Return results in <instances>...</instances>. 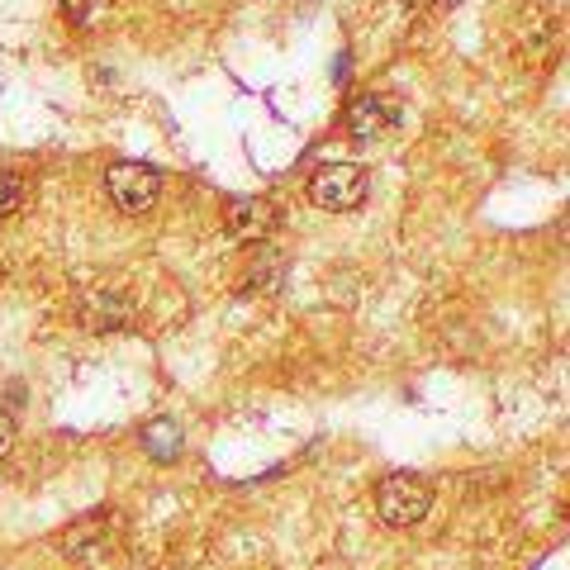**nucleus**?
I'll return each instance as SVG.
<instances>
[{
  "instance_id": "obj_1",
  "label": "nucleus",
  "mask_w": 570,
  "mask_h": 570,
  "mask_svg": "<svg viewBox=\"0 0 570 570\" xmlns=\"http://www.w3.org/2000/svg\"><path fill=\"white\" fill-rule=\"evenodd\" d=\"M428 509H433V485H428L423 475H385L381 480V490H376V513H381V523L390 528H414L428 519Z\"/></svg>"
},
{
  "instance_id": "obj_2",
  "label": "nucleus",
  "mask_w": 570,
  "mask_h": 570,
  "mask_svg": "<svg viewBox=\"0 0 570 570\" xmlns=\"http://www.w3.org/2000/svg\"><path fill=\"white\" fill-rule=\"evenodd\" d=\"M371 195V176L356 163H328L309 176V200L328 214H347Z\"/></svg>"
},
{
  "instance_id": "obj_3",
  "label": "nucleus",
  "mask_w": 570,
  "mask_h": 570,
  "mask_svg": "<svg viewBox=\"0 0 570 570\" xmlns=\"http://www.w3.org/2000/svg\"><path fill=\"white\" fill-rule=\"evenodd\" d=\"M105 190H110V200L124 214H142V209H153L157 190H163V176L148 163H115L105 171Z\"/></svg>"
},
{
  "instance_id": "obj_4",
  "label": "nucleus",
  "mask_w": 570,
  "mask_h": 570,
  "mask_svg": "<svg viewBox=\"0 0 570 570\" xmlns=\"http://www.w3.org/2000/svg\"><path fill=\"white\" fill-rule=\"evenodd\" d=\"M400 115H404V110H400L395 96H385V91H362V96H352L343 124H347L352 138L371 142V138H385L390 129H395Z\"/></svg>"
},
{
  "instance_id": "obj_5",
  "label": "nucleus",
  "mask_w": 570,
  "mask_h": 570,
  "mask_svg": "<svg viewBox=\"0 0 570 570\" xmlns=\"http://www.w3.org/2000/svg\"><path fill=\"white\" fill-rule=\"evenodd\" d=\"M224 228L238 243H262L276 228V205L262 200V195H238V200L224 205Z\"/></svg>"
},
{
  "instance_id": "obj_6",
  "label": "nucleus",
  "mask_w": 570,
  "mask_h": 570,
  "mask_svg": "<svg viewBox=\"0 0 570 570\" xmlns=\"http://www.w3.org/2000/svg\"><path fill=\"white\" fill-rule=\"evenodd\" d=\"M115 538V523H110V513H91V519H81L77 528H67L58 547H62V557L71 561H96L105 547H110Z\"/></svg>"
},
{
  "instance_id": "obj_7",
  "label": "nucleus",
  "mask_w": 570,
  "mask_h": 570,
  "mask_svg": "<svg viewBox=\"0 0 570 570\" xmlns=\"http://www.w3.org/2000/svg\"><path fill=\"white\" fill-rule=\"evenodd\" d=\"M142 452H148L153 461H176L181 456V428H176L171 419H153L148 428H142Z\"/></svg>"
},
{
  "instance_id": "obj_8",
  "label": "nucleus",
  "mask_w": 570,
  "mask_h": 570,
  "mask_svg": "<svg viewBox=\"0 0 570 570\" xmlns=\"http://www.w3.org/2000/svg\"><path fill=\"white\" fill-rule=\"evenodd\" d=\"M115 0H62V10H67V20L77 24V29H96L105 14H110Z\"/></svg>"
},
{
  "instance_id": "obj_9",
  "label": "nucleus",
  "mask_w": 570,
  "mask_h": 570,
  "mask_svg": "<svg viewBox=\"0 0 570 570\" xmlns=\"http://www.w3.org/2000/svg\"><path fill=\"white\" fill-rule=\"evenodd\" d=\"M20 200H24V181L0 167V219H10V214L20 209Z\"/></svg>"
},
{
  "instance_id": "obj_10",
  "label": "nucleus",
  "mask_w": 570,
  "mask_h": 570,
  "mask_svg": "<svg viewBox=\"0 0 570 570\" xmlns=\"http://www.w3.org/2000/svg\"><path fill=\"white\" fill-rule=\"evenodd\" d=\"M10 448H14V419L0 409V461L10 456Z\"/></svg>"
},
{
  "instance_id": "obj_11",
  "label": "nucleus",
  "mask_w": 570,
  "mask_h": 570,
  "mask_svg": "<svg viewBox=\"0 0 570 570\" xmlns=\"http://www.w3.org/2000/svg\"><path fill=\"white\" fill-rule=\"evenodd\" d=\"M428 6H433V10H456L461 0H428Z\"/></svg>"
}]
</instances>
